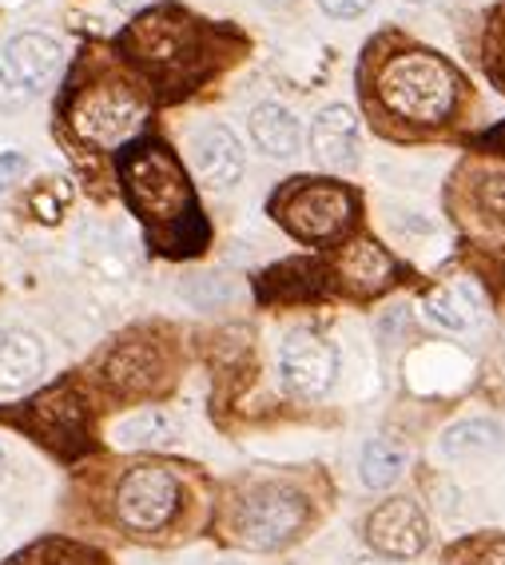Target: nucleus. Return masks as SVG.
<instances>
[{
    "label": "nucleus",
    "instance_id": "nucleus-20",
    "mask_svg": "<svg viewBox=\"0 0 505 565\" xmlns=\"http://www.w3.org/2000/svg\"><path fill=\"white\" fill-rule=\"evenodd\" d=\"M36 414L44 418V435L49 443H64V438L84 435V406L68 398V391H52L36 403Z\"/></svg>",
    "mask_w": 505,
    "mask_h": 565
},
{
    "label": "nucleus",
    "instance_id": "nucleus-31",
    "mask_svg": "<svg viewBox=\"0 0 505 565\" xmlns=\"http://www.w3.org/2000/svg\"><path fill=\"white\" fill-rule=\"evenodd\" d=\"M502 81H505V49H502Z\"/></svg>",
    "mask_w": 505,
    "mask_h": 565
},
{
    "label": "nucleus",
    "instance_id": "nucleus-8",
    "mask_svg": "<svg viewBox=\"0 0 505 565\" xmlns=\"http://www.w3.org/2000/svg\"><path fill=\"white\" fill-rule=\"evenodd\" d=\"M120 44L136 64H143L148 72L163 76V72L175 68V64L192 61L195 24L175 9H155V12H143L140 21L123 32Z\"/></svg>",
    "mask_w": 505,
    "mask_h": 565
},
{
    "label": "nucleus",
    "instance_id": "nucleus-18",
    "mask_svg": "<svg viewBox=\"0 0 505 565\" xmlns=\"http://www.w3.org/2000/svg\"><path fill=\"white\" fill-rule=\"evenodd\" d=\"M339 275L346 279V287L358 295H374L383 291L386 282H390V275H395V263H390V255L378 247V243L370 239H358L351 243L343 252V259H339Z\"/></svg>",
    "mask_w": 505,
    "mask_h": 565
},
{
    "label": "nucleus",
    "instance_id": "nucleus-32",
    "mask_svg": "<svg viewBox=\"0 0 505 565\" xmlns=\"http://www.w3.org/2000/svg\"><path fill=\"white\" fill-rule=\"evenodd\" d=\"M406 4H426V0H406Z\"/></svg>",
    "mask_w": 505,
    "mask_h": 565
},
{
    "label": "nucleus",
    "instance_id": "nucleus-27",
    "mask_svg": "<svg viewBox=\"0 0 505 565\" xmlns=\"http://www.w3.org/2000/svg\"><path fill=\"white\" fill-rule=\"evenodd\" d=\"M477 148H485V152H497V156H505V124H497V128H490V131H482L477 136Z\"/></svg>",
    "mask_w": 505,
    "mask_h": 565
},
{
    "label": "nucleus",
    "instance_id": "nucleus-16",
    "mask_svg": "<svg viewBox=\"0 0 505 565\" xmlns=\"http://www.w3.org/2000/svg\"><path fill=\"white\" fill-rule=\"evenodd\" d=\"M438 450L454 462L494 458L505 450V423H497V418H462L438 438Z\"/></svg>",
    "mask_w": 505,
    "mask_h": 565
},
{
    "label": "nucleus",
    "instance_id": "nucleus-19",
    "mask_svg": "<svg viewBox=\"0 0 505 565\" xmlns=\"http://www.w3.org/2000/svg\"><path fill=\"white\" fill-rule=\"evenodd\" d=\"M406 450L398 443H386V438H370L363 446V458H358V475L370 490H386V486H395L406 470Z\"/></svg>",
    "mask_w": 505,
    "mask_h": 565
},
{
    "label": "nucleus",
    "instance_id": "nucleus-28",
    "mask_svg": "<svg viewBox=\"0 0 505 565\" xmlns=\"http://www.w3.org/2000/svg\"><path fill=\"white\" fill-rule=\"evenodd\" d=\"M111 4H116L120 12H143L148 4H155V0H111Z\"/></svg>",
    "mask_w": 505,
    "mask_h": 565
},
{
    "label": "nucleus",
    "instance_id": "nucleus-29",
    "mask_svg": "<svg viewBox=\"0 0 505 565\" xmlns=\"http://www.w3.org/2000/svg\"><path fill=\"white\" fill-rule=\"evenodd\" d=\"M4 466H9V455H4V443H0V478H4Z\"/></svg>",
    "mask_w": 505,
    "mask_h": 565
},
{
    "label": "nucleus",
    "instance_id": "nucleus-12",
    "mask_svg": "<svg viewBox=\"0 0 505 565\" xmlns=\"http://www.w3.org/2000/svg\"><path fill=\"white\" fill-rule=\"evenodd\" d=\"M100 379L116 394H143L163 379V354L155 343L143 339H123L104 354Z\"/></svg>",
    "mask_w": 505,
    "mask_h": 565
},
{
    "label": "nucleus",
    "instance_id": "nucleus-10",
    "mask_svg": "<svg viewBox=\"0 0 505 565\" xmlns=\"http://www.w3.org/2000/svg\"><path fill=\"white\" fill-rule=\"evenodd\" d=\"M366 542L383 557H418L430 542L422 505L415 498H390L366 518Z\"/></svg>",
    "mask_w": 505,
    "mask_h": 565
},
{
    "label": "nucleus",
    "instance_id": "nucleus-7",
    "mask_svg": "<svg viewBox=\"0 0 505 565\" xmlns=\"http://www.w3.org/2000/svg\"><path fill=\"white\" fill-rule=\"evenodd\" d=\"M64 64L61 44L44 36V32H17L4 49H0V108L21 111L29 108Z\"/></svg>",
    "mask_w": 505,
    "mask_h": 565
},
{
    "label": "nucleus",
    "instance_id": "nucleus-17",
    "mask_svg": "<svg viewBox=\"0 0 505 565\" xmlns=\"http://www.w3.org/2000/svg\"><path fill=\"white\" fill-rule=\"evenodd\" d=\"M111 438L123 450H155V446H172L180 438V418L163 406H143V411L123 414L111 426Z\"/></svg>",
    "mask_w": 505,
    "mask_h": 565
},
{
    "label": "nucleus",
    "instance_id": "nucleus-21",
    "mask_svg": "<svg viewBox=\"0 0 505 565\" xmlns=\"http://www.w3.org/2000/svg\"><path fill=\"white\" fill-rule=\"evenodd\" d=\"M426 319L438 327H445V331H470V327L477 323V307L465 299L458 287H442V291H434L430 299H426Z\"/></svg>",
    "mask_w": 505,
    "mask_h": 565
},
{
    "label": "nucleus",
    "instance_id": "nucleus-4",
    "mask_svg": "<svg viewBox=\"0 0 505 565\" xmlns=\"http://www.w3.org/2000/svg\"><path fill=\"white\" fill-rule=\"evenodd\" d=\"M354 192L331 180H294L275 195V220L294 239L331 243L354 223Z\"/></svg>",
    "mask_w": 505,
    "mask_h": 565
},
{
    "label": "nucleus",
    "instance_id": "nucleus-14",
    "mask_svg": "<svg viewBox=\"0 0 505 565\" xmlns=\"http://www.w3.org/2000/svg\"><path fill=\"white\" fill-rule=\"evenodd\" d=\"M247 128H251L255 148H259L264 156H271V160H291V156H299V148H303L299 116H294L291 108H283V104H275V100L251 108Z\"/></svg>",
    "mask_w": 505,
    "mask_h": 565
},
{
    "label": "nucleus",
    "instance_id": "nucleus-9",
    "mask_svg": "<svg viewBox=\"0 0 505 565\" xmlns=\"http://www.w3.org/2000/svg\"><path fill=\"white\" fill-rule=\"evenodd\" d=\"M279 374L294 398L314 403V398L331 394L334 379H339V351L323 334L291 331L279 347Z\"/></svg>",
    "mask_w": 505,
    "mask_h": 565
},
{
    "label": "nucleus",
    "instance_id": "nucleus-3",
    "mask_svg": "<svg viewBox=\"0 0 505 565\" xmlns=\"http://www.w3.org/2000/svg\"><path fill=\"white\" fill-rule=\"evenodd\" d=\"M311 522V502L287 482H259L239 494L232 510V534L251 550H279L294 542Z\"/></svg>",
    "mask_w": 505,
    "mask_h": 565
},
{
    "label": "nucleus",
    "instance_id": "nucleus-23",
    "mask_svg": "<svg viewBox=\"0 0 505 565\" xmlns=\"http://www.w3.org/2000/svg\"><path fill=\"white\" fill-rule=\"evenodd\" d=\"M477 212H485L494 223H505V175H482L474 192Z\"/></svg>",
    "mask_w": 505,
    "mask_h": 565
},
{
    "label": "nucleus",
    "instance_id": "nucleus-30",
    "mask_svg": "<svg viewBox=\"0 0 505 565\" xmlns=\"http://www.w3.org/2000/svg\"><path fill=\"white\" fill-rule=\"evenodd\" d=\"M358 565H390V557H386V562H358Z\"/></svg>",
    "mask_w": 505,
    "mask_h": 565
},
{
    "label": "nucleus",
    "instance_id": "nucleus-25",
    "mask_svg": "<svg viewBox=\"0 0 505 565\" xmlns=\"http://www.w3.org/2000/svg\"><path fill=\"white\" fill-rule=\"evenodd\" d=\"M29 172V156L24 152H0V192H9L12 183H21Z\"/></svg>",
    "mask_w": 505,
    "mask_h": 565
},
{
    "label": "nucleus",
    "instance_id": "nucleus-6",
    "mask_svg": "<svg viewBox=\"0 0 505 565\" xmlns=\"http://www.w3.org/2000/svg\"><path fill=\"white\" fill-rule=\"evenodd\" d=\"M183 505V486L168 466H132L116 486V518L132 534H160Z\"/></svg>",
    "mask_w": 505,
    "mask_h": 565
},
{
    "label": "nucleus",
    "instance_id": "nucleus-13",
    "mask_svg": "<svg viewBox=\"0 0 505 565\" xmlns=\"http://www.w3.org/2000/svg\"><path fill=\"white\" fill-rule=\"evenodd\" d=\"M311 152L323 168L334 172H351L363 152V140H358V116H354L346 104H331L314 116L311 124Z\"/></svg>",
    "mask_w": 505,
    "mask_h": 565
},
{
    "label": "nucleus",
    "instance_id": "nucleus-26",
    "mask_svg": "<svg viewBox=\"0 0 505 565\" xmlns=\"http://www.w3.org/2000/svg\"><path fill=\"white\" fill-rule=\"evenodd\" d=\"M470 565H505V537L470 545Z\"/></svg>",
    "mask_w": 505,
    "mask_h": 565
},
{
    "label": "nucleus",
    "instance_id": "nucleus-11",
    "mask_svg": "<svg viewBox=\"0 0 505 565\" xmlns=\"http://www.w3.org/2000/svg\"><path fill=\"white\" fill-rule=\"evenodd\" d=\"M192 168L200 175L203 188L212 192H227L243 180V148L235 140L232 128L223 124H207L192 136Z\"/></svg>",
    "mask_w": 505,
    "mask_h": 565
},
{
    "label": "nucleus",
    "instance_id": "nucleus-15",
    "mask_svg": "<svg viewBox=\"0 0 505 565\" xmlns=\"http://www.w3.org/2000/svg\"><path fill=\"white\" fill-rule=\"evenodd\" d=\"M44 374V343L24 327L0 331V391H24Z\"/></svg>",
    "mask_w": 505,
    "mask_h": 565
},
{
    "label": "nucleus",
    "instance_id": "nucleus-22",
    "mask_svg": "<svg viewBox=\"0 0 505 565\" xmlns=\"http://www.w3.org/2000/svg\"><path fill=\"white\" fill-rule=\"evenodd\" d=\"M72 192H68V183L64 180H44L36 192H29V207L36 220L44 223H56L64 215V207H68Z\"/></svg>",
    "mask_w": 505,
    "mask_h": 565
},
{
    "label": "nucleus",
    "instance_id": "nucleus-24",
    "mask_svg": "<svg viewBox=\"0 0 505 565\" xmlns=\"http://www.w3.org/2000/svg\"><path fill=\"white\" fill-rule=\"evenodd\" d=\"M319 9L334 21H358L363 12L374 9V0H319Z\"/></svg>",
    "mask_w": 505,
    "mask_h": 565
},
{
    "label": "nucleus",
    "instance_id": "nucleus-5",
    "mask_svg": "<svg viewBox=\"0 0 505 565\" xmlns=\"http://www.w3.org/2000/svg\"><path fill=\"white\" fill-rule=\"evenodd\" d=\"M143 120H148V100L132 84L120 81L92 84L72 104V128H76L80 140L96 143V148H120V143H128L143 128Z\"/></svg>",
    "mask_w": 505,
    "mask_h": 565
},
{
    "label": "nucleus",
    "instance_id": "nucleus-2",
    "mask_svg": "<svg viewBox=\"0 0 505 565\" xmlns=\"http://www.w3.org/2000/svg\"><path fill=\"white\" fill-rule=\"evenodd\" d=\"M378 100L410 124H442L458 104L454 68L430 52H406L378 76Z\"/></svg>",
    "mask_w": 505,
    "mask_h": 565
},
{
    "label": "nucleus",
    "instance_id": "nucleus-1",
    "mask_svg": "<svg viewBox=\"0 0 505 565\" xmlns=\"http://www.w3.org/2000/svg\"><path fill=\"white\" fill-rule=\"evenodd\" d=\"M120 183L123 195L132 203V212L152 227H168L163 235V252H195V243L183 235V227H207L195 207L192 183L183 175V163L163 148L160 140H140L120 152Z\"/></svg>",
    "mask_w": 505,
    "mask_h": 565
}]
</instances>
